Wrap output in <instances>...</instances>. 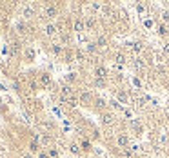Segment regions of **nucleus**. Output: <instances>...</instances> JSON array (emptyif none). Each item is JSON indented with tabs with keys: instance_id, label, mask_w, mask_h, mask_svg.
<instances>
[{
	"instance_id": "nucleus-1",
	"label": "nucleus",
	"mask_w": 169,
	"mask_h": 158,
	"mask_svg": "<svg viewBox=\"0 0 169 158\" xmlns=\"http://www.w3.org/2000/svg\"><path fill=\"white\" fill-rule=\"evenodd\" d=\"M95 76L96 78H100V80H106L107 78V69L104 65H96L95 67Z\"/></svg>"
},
{
	"instance_id": "nucleus-2",
	"label": "nucleus",
	"mask_w": 169,
	"mask_h": 158,
	"mask_svg": "<svg viewBox=\"0 0 169 158\" xmlns=\"http://www.w3.org/2000/svg\"><path fill=\"white\" fill-rule=\"evenodd\" d=\"M116 142H118V146H120V147H124V149L129 147V138H127L126 135H118Z\"/></svg>"
},
{
	"instance_id": "nucleus-3",
	"label": "nucleus",
	"mask_w": 169,
	"mask_h": 158,
	"mask_svg": "<svg viewBox=\"0 0 169 158\" xmlns=\"http://www.w3.org/2000/svg\"><path fill=\"white\" fill-rule=\"evenodd\" d=\"M56 13H58V9H56L55 6H46V17H47V18H55Z\"/></svg>"
},
{
	"instance_id": "nucleus-4",
	"label": "nucleus",
	"mask_w": 169,
	"mask_h": 158,
	"mask_svg": "<svg viewBox=\"0 0 169 158\" xmlns=\"http://www.w3.org/2000/svg\"><path fill=\"white\" fill-rule=\"evenodd\" d=\"M75 31H76V33L85 31V24H84L82 18H76V20H75Z\"/></svg>"
},
{
	"instance_id": "nucleus-5",
	"label": "nucleus",
	"mask_w": 169,
	"mask_h": 158,
	"mask_svg": "<svg viewBox=\"0 0 169 158\" xmlns=\"http://www.w3.org/2000/svg\"><path fill=\"white\" fill-rule=\"evenodd\" d=\"M22 15H24L26 18H33V17H35V9H33L31 6H24V9H22Z\"/></svg>"
},
{
	"instance_id": "nucleus-6",
	"label": "nucleus",
	"mask_w": 169,
	"mask_h": 158,
	"mask_svg": "<svg viewBox=\"0 0 169 158\" xmlns=\"http://www.w3.org/2000/svg\"><path fill=\"white\" fill-rule=\"evenodd\" d=\"M40 84H42L44 87H49V84H51V76H49V73L40 74Z\"/></svg>"
},
{
	"instance_id": "nucleus-7",
	"label": "nucleus",
	"mask_w": 169,
	"mask_h": 158,
	"mask_svg": "<svg viewBox=\"0 0 169 158\" xmlns=\"http://www.w3.org/2000/svg\"><path fill=\"white\" fill-rule=\"evenodd\" d=\"M44 31H46L47 36H53V35H56V26H55V24H47V26L44 27Z\"/></svg>"
},
{
	"instance_id": "nucleus-8",
	"label": "nucleus",
	"mask_w": 169,
	"mask_h": 158,
	"mask_svg": "<svg viewBox=\"0 0 169 158\" xmlns=\"http://www.w3.org/2000/svg\"><path fill=\"white\" fill-rule=\"evenodd\" d=\"M95 44L98 45V47H106V45H107V36H104V35H98Z\"/></svg>"
},
{
	"instance_id": "nucleus-9",
	"label": "nucleus",
	"mask_w": 169,
	"mask_h": 158,
	"mask_svg": "<svg viewBox=\"0 0 169 158\" xmlns=\"http://www.w3.org/2000/svg\"><path fill=\"white\" fill-rule=\"evenodd\" d=\"M91 100H93V95H91V93H87V91L80 93V102H82V104H87V102H91Z\"/></svg>"
},
{
	"instance_id": "nucleus-10",
	"label": "nucleus",
	"mask_w": 169,
	"mask_h": 158,
	"mask_svg": "<svg viewBox=\"0 0 169 158\" xmlns=\"http://www.w3.org/2000/svg\"><path fill=\"white\" fill-rule=\"evenodd\" d=\"M118 100H120V102H122V104H127V102H129V96H127V93H124V91H118Z\"/></svg>"
},
{
	"instance_id": "nucleus-11",
	"label": "nucleus",
	"mask_w": 169,
	"mask_h": 158,
	"mask_svg": "<svg viewBox=\"0 0 169 158\" xmlns=\"http://www.w3.org/2000/svg\"><path fill=\"white\" fill-rule=\"evenodd\" d=\"M29 151H31V153H40V146H38L36 140H33L31 144H29Z\"/></svg>"
},
{
	"instance_id": "nucleus-12",
	"label": "nucleus",
	"mask_w": 169,
	"mask_h": 158,
	"mask_svg": "<svg viewBox=\"0 0 169 158\" xmlns=\"http://www.w3.org/2000/svg\"><path fill=\"white\" fill-rule=\"evenodd\" d=\"M24 55H26L27 60H33V58H35V49H33V47H27V49L24 51Z\"/></svg>"
},
{
	"instance_id": "nucleus-13",
	"label": "nucleus",
	"mask_w": 169,
	"mask_h": 158,
	"mask_svg": "<svg viewBox=\"0 0 169 158\" xmlns=\"http://www.w3.org/2000/svg\"><path fill=\"white\" fill-rule=\"evenodd\" d=\"M133 65H135L137 69H144V67H146V62H144L142 58H135V62H133Z\"/></svg>"
},
{
	"instance_id": "nucleus-14",
	"label": "nucleus",
	"mask_w": 169,
	"mask_h": 158,
	"mask_svg": "<svg viewBox=\"0 0 169 158\" xmlns=\"http://www.w3.org/2000/svg\"><path fill=\"white\" fill-rule=\"evenodd\" d=\"M84 24H85V29H93V26H95V20L91 18V17H87L84 20Z\"/></svg>"
},
{
	"instance_id": "nucleus-15",
	"label": "nucleus",
	"mask_w": 169,
	"mask_h": 158,
	"mask_svg": "<svg viewBox=\"0 0 169 158\" xmlns=\"http://www.w3.org/2000/svg\"><path fill=\"white\" fill-rule=\"evenodd\" d=\"M115 60L118 64H124V62H126V55H124V53H116V55H115Z\"/></svg>"
},
{
	"instance_id": "nucleus-16",
	"label": "nucleus",
	"mask_w": 169,
	"mask_h": 158,
	"mask_svg": "<svg viewBox=\"0 0 169 158\" xmlns=\"http://www.w3.org/2000/svg\"><path fill=\"white\" fill-rule=\"evenodd\" d=\"M17 29H18V33H26V29H27V26H26L24 22H18V24H17Z\"/></svg>"
},
{
	"instance_id": "nucleus-17",
	"label": "nucleus",
	"mask_w": 169,
	"mask_h": 158,
	"mask_svg": "<svg viewBox=\"0 0 169 158\" xmlns=\"http://www.w3.org/2000/svg\"><path fill=\"white\" fill-rule=\"evenodd\" d=\"M158 33L164 36V35H167V27H166V24H160L158 26Z\"/></svg>"
},
{
	"instance_id": "nucleus-18",
	"label": "nucleus",
	"mask_w": 169,
	"mask_h": 158,
	"mask_svg": "<svg viewBox=\"0 0 169 158\" xmlns=\"http://www.w3.org/2000/svg\"><path fill=\"white\" fill-rule=\"evenodd\" d=\"M51 51H53L55 55H60V53H62V47H60L58 44H53V47H51Z\"/></svg>"
},
{
	"instance_id": "nucleus-19",
	"label": "nucleus",
	"mask_w": 169,
	"mask_h": 158,
	"mask_svg": "<svg viewBox=\"0 0 169 158\" xmlns=\"http://www.w3.org/2000/svg\"><path fill=\"white\" fill-rule=\"evenodd\" d=\"M71 153H75V155H78V153H80V146H78V144H71Z\"/></svg>"
},
{
	"instance_id": "nucleus-20",
	"label": "nucleus",
	"mask_w": 169,
	"mask_h": 158,
	"mask_svg": "<svg viewBox=\"0 0 169 158\" xmlns=\"http://www.w3.org/2000/svg\"><path fill=\"white\" fill-rule=\"evenodd\" d=\"M104 124H113V115H104Z\"/></svg>"
},
{
	"instance_id": "nucleus-21",
	"label": "nucleus",
	"mask_w": 169,
	"mask_h": 158,
	"mask_svg": "<svg viewBox=\"0 0 169 158\" xmlns=\"http://www.w3.org/2000/svg\"><path fill=\"white\" fill-rule=\"evenodd\" d=\"M80 146H82V149H84V151H89V149H91V144H89L87 140H82V144H80Z\"/></svg>"
},
{
	"instance_id": "nucleus-22",
	"label": "nucleus",
	"mask_w": 169,
	"mask_h": 158,
	"mask_svg": "<svg viewBox=\"0 0 169 158\" xmlns=\"http://www.w3.org/2000/svg\"><path fill=\"white\" fill-rule=\"evenodd\" d=\"M95 85H96V87H104V85H106V80H100V78H95Z\"/></svg>"
},
{
	"instance_id": "nucleus-23",
	"label": "nucleus",
	"mask_w": 169,
	"mask_h": 158,
	"mask_svg": "<svg viewBox=\"0 0 169 158\" xmlns=\"http://www.w3.org/2000/svg\"><path fill=\"white\" fill-rule=\"evenodd\" d=\"M47 155H49V158H58V151H56V149H49Z\"/></svg>"
},
{
	"instance_id": "nucleus-24",
	"label": "nucleus",
	"mask_w": 169,
	"mask_h": 158,
	"mask_svg": "<svg viewBox=\"0 0 169 158\" xmlns=\"http://www.w3.org/2000/svg\"><path fill=\"white\" fill-rule=\"evenodd\" d=\"M95 49H96V44L95 42H89V44H87V51H89V53H93Z\"/></svg>"
},
{
	"instance_id": "nucleus-25",
	"label": "nucleus",
	"mask_w": 169,
	"mask_h": 158,
	"mask_svg": "<svg viewBox=\"0 0 169 158\" xmlns=\"http://www.w3.org/2000/svg\"><path fill=\"white\" fill-rule=\"evenodd\" d=\"M95 104L98 105V107H106V102H104L102 98H95Z\"/></svg>"
},
{
	"instance_id": "nucleus-26",
	"label": "nucleus",
	"mask_w": 169,
	"mask_h": 158,
	"mask_svg": "<svg viewBox=\"0 0 169 158\" xmlns=\"http://www.w3.org/2000/svg\"><path fill=\"white\" fill-rule=\"evenodd\" d=\"M162 18H164V22H169V9H166L162 13Z\"/></svg>"
},
{
	"instance_id": "nucleus-27",
	"label": "nucleus",
	"mask_w": 169,
	"mask_h": 158,
	"mask_svg": "<svg viewBox=\"0 0 169 158\" xmlns=\"http://www.w3.org/2000/svg\"><path fill=\"white\" fill-rule=\"evenodd\" d=\"M65 80H69V82H73L75 80V73H69L67 76H65Z\"/></svg>"
},
{
	"instance_id": "nucleus-28",
	"label": "nucleus",
	"mask_w": 169,
	"mask_h": 158,
	"mask_svg": "<svg viewBox=\"0 0 169 158\" xmlns=\"http://www.w3.org/2000/svg\"><path fill=\"white\" fill-rule=\"evenodd\" d=\"M29 87H31L33 91H36V89H38V84H36V82H31V84H29Z\"/></svg>"
},
{
	"instance_id": "nucleus-29",
	"label": "nucleus",
	"mask_w": 169,
	"mask_h": 158,
	"mask_svg": "<svg viewBox=\"0 0 169 158\" xmlns=\"http://www.w3.org/2000/svg\"><path fill=\"white\" fill-rule=\"evenodd\" d=\"M133 45H135V47H133L135 51H142V44H133Z\"/></svg>"
},
{
	"instance_id": "nucleus-30",
	"label": "nucleus",
	"mask_w": 169,
	"mask_h": 158,
	"mask_svg": "<svg viewBox=\"0 0 169 158\" xmlns=\"http://www.w3.org/2000/svg\"><path fill=\"white\" fill-rule=\"evenodd\" d=\"M38 158H49V155H47V153H42V151H40V153H38Z\"/></svg>"
},
{
	"instance_id": "nucleus-31",
	"label": "nucleus",
	"mask_w": 169,
	"mask_h": 158,
	"mask_svg": "<svg viewBox=\"0 0 169 158\" xmlns=\"http://www.w3.org/2000/svg\"><path fill=\"white\" fill-rule=\"evenodd\" d=\"M164 53H166V55H169V42L164 44Z\"/></svg>"
},
{
	"instance_id": "nucleus-32",
	"label": "nucleus",
	"mask_w": 169,
	"mask_h": 158,
	"mask_svg": "<svg viewBox=\"0 0 169 158\" xmlns=\"http://www.w3.org/2000/svg\"><path fill=\"white\" fill-rule=\"evenodd\" d=\"M137 9H138V13H144V11H146V7H144V6H138Z\"/></svg>"
},
{
	"instance_id": "nucleus-33",
	"label": "nucleus",
	"mask_w": 169,
	"mask_h": 158,
	"mask_svg": "<svg viewBox=\"0 0 169 158\" xmlns=\"http://www.w3.org/2000/svg\"><path fill=\"white\" fill-rule=\"evenodd\" d=\"M24 158H33V156L29 155V153H24Z\"/></svg>"
}]
</instances>
